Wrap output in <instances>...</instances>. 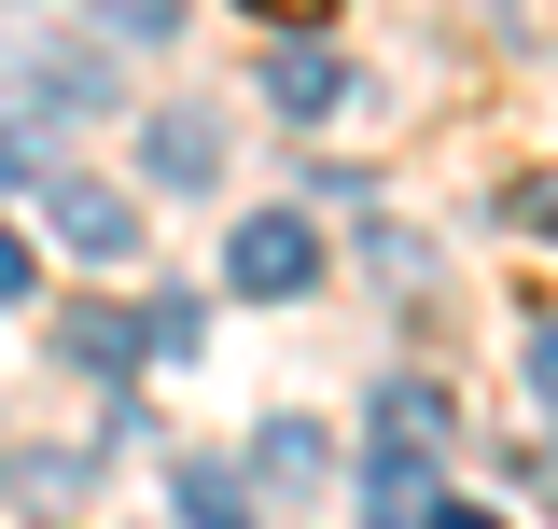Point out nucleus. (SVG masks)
<instances>
[{
    "label": "nucleus",
    "mask_w": 558,
    "mask_h": 529,
    "mask_svg": "<svg viewBox=\"0 0 558 529\" xmlns=\"http://www.w3.org/2000/svg\"><path fill=\"white\" fill-rule=\"evenodd\" d=\"M140 168H154V182H168V196H196L209 168H223V126H209L196 98H168V112H154V126H140Z\"/></svg>",
    "instance_id": "4"
},
{
    "label": "nucleus",
    "mask_w": 558,
    "mask_h": 529,
    "mask_svg": "<svg viewBox=\"0 0 558 529\" xmlns=\"http://www.w3.org/2000/svg\"><path fill=\"white\" fill-rule=\"evenodd\" d=\"M252 473H266V502H307V488H322V432H307V418H266Z\"/></svg>",
    "instance_id": "8"
},
{
    "label": "nucleus",
    "mask_w": 558,
    "mask_h": 529,
    "mask_svg": "<svg viewBox=\"0 0 558 529\" xmlns=\"http://www.w3.org/2000/svg\"><path fill=\"white\" fill-rule=\"evenodd\" d=\"M266 98L293 126H322V112H349V57L336 42H266Z\"/></svg>",
    "instance_id": "5"
},
{
    "label": "nucleus",
    "mask_w": 558,
    "mask_h": 529,
    "mask_svg": "<svg viewBox=\"0 0 558 529\" xmlns=\"http://www.w3.org/2000/svg\"><path fill=\"white\" fill-rule=\"evenodd\" d=\"M57 362L126 377V362H154V321H140V307H57Z\"/></svg>",
    "instance_id": "6"
},
{
    "label": "nucleus",
    "mask_w": 558,
    "mask_h": 529,
    "mask_svg": "<svg viewBox=\"0 0 558 529\" xmlns=\"http://www.w3.org/2000/svg\"><path fill=\"white\" fill-rule=\"evenodd\" d=\"M182 529H252V516H238V473L182 460Z\"/></svg>",
    "instance_id": "9"
},
{
    "label": "nucleus",
    "mask_w": 558,
    "mask_h": 529,
    "mask_svg": "<svg viewBox=\"0 0 558 529\" xmlns=\"http://www.w3.org/2000/svg\"><path fill=\"white\" fill-rule=\"evenodd\" d=\"M322 279V223L307 209H252L238 237H223V293H266V307H293Z\"/></svg>",
    "instance_id": "2"
},
{
    "label": "nucleus",
    "mask_w": 558,
    "mask_h": 529,
    "mask_svg": "<svg viewBox=\"0 0 558 529\" xmlns=\"http://www.w3.org/2000/svg\"><path fill=\"white\" fill-rule=\"evenodd\" d=\"M433 446H447V391H377V446H363V529H433Z\"/></svg>",
    "instance_id": "1"
},
{
    "label": "nucleus",
    "mask_w": 558,
    "mask_h": 529,
    "mask_svg": "<svg viewBox=\"0 0 558 529\" xmlns=\"http://www.w3.org/2000/svg\"><path fill=\"white\" fill-rule=\"evenodd\" d=\"M502 223H517V237H558V168H531V182H502Z\"/></svg>",
    "instance_id": "10"
},
{
    "label": "nucleus",
    "mask_w": 558,
    "mask_h": 529,
    "mask_svg": "<svg viewBox=\"0 0 558 529\" xmlns=\"http://www.w3.org/2000/svg\"><path fill=\"white\" fill-rule=\"evenodd\" d=\"M98 14H112V28H140V42H168V28H182V0H98Z\"/></svg>",
    "instance_id": "11"
},
{
    "label": "nucleus",
    "mask_w": 558,
    "mask_h": 529,
    "mask_svg": "<svg viewBox=\"0 0 558 529\" xmlns=\"http://www.w3.org/2000/svg\"><path fill=\"white\" fill-rule=\"evenodd\" d=\"M98 98H112V70H98V57H43L28 84H14V126H84Z\"/></svg>",
    "instance_id": "7"
},
{
    "label": "nucleus",
    "mask_w": 558,
    "mask_h": 529,
    "mask_svg": "<svg viewBox=\"0 0 558 529\" xmlns=\"http://www.w3.org/2000/svg\"><path fill=\"white\" fill-rule=\"evenodd\" d=\"M433 529H502V516H475V502H433Z\"/></svg>",
    "instance_id": "14"
},
{
    "label": "nucleus",
    "mask_w": 558,
    "mask_h": 529,
    "mask_svg": "<svg viewBox=\"0 0 558 529\" xmlns=\"http://www.w3.org/2000/svg\"><path fill=\"white\" fill-rule=\"evenodd\" d=\"M531 391L558 404V321H531Z\"/></svg>",
    "instance_id": "13"
},
{
    "label": "nucleus",
    "mask_w": 558,
    "mask_h": 529,
    "mask_svg": "<svg viewBox=\"0 0 558 529\" xmlns=\"http://www.w3.org/2000/svg\"><path fill=\"white\" fill-rule=\"evenodd\" d=\"M28 279H43V264H28V237H0V307H28Z\"/></svg>",
    "instance_id": "12"
},
{
    "label": "nucleus",
    "mask_w": 558,
    "mask_h": 529,
    "mask_svg": "<svg viewBox=\"0 0 558 529\" xmlns=\"http://www.w3.org/2000/svg\"><path fill=\"white\" fill-rule=\"evenodd\" d=\"M28 196H43V223H57V251H84V264H126V251H140V196H112V182L43 168Z\"/></svg>",
    "instance_id": "3"
}]
</instances>
